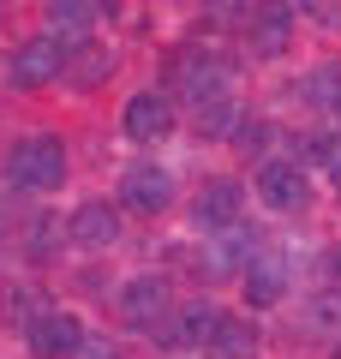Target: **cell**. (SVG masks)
Returning a JSON list of instances; mask_svg holds the SVG:
<instances>
[{
  "label": "cell",
  "mask_w": 341,
  "mask_h": 359,
  "mask_svg": "<svg viewBox=\"0 0 341 359\" xmlns=\"http://www.w3.org/2000/svg\"><path fill=\"white\" fill-rule=\"evenodd\" d=\"M96 6H84V0H54L48 6V36L60 42V48H84L90 36H96Z\"/></svg>",
  "instance_id": "7c38bea8"
},
{
  "label": "cell",
  "mask_w": 341,
  "mask_h": 359,
  "mask_svg": "<svg viewBox=\"0 0 341 359\" xmlns=\"http://www.w3.org/2000/svg\"><path fill=\"white\" fill-rule=\"evenodd\" d=\"M215 323H222V311L210 306V299H192L186 311H174V318L156 330V341H168V347H210V335H215Z\"/></svg>",
  "instance_id": "8fae6325"
},
{
  "label": "cell",
  "mask_w": 341,
  "mask_h": 359,
  "mask_svg": "<svg viewBox=\"0 0 341 359\" xmlns=\"http://www.w3.org/2000/svg\"><path fill=\"white\" fill-rule=\"evenodd\" d=\"M72 245H90V252H108L114 240H120V204H108V198H90V204L72 210Z\"/></svg>",
  "instance_id": "30bf717a"
},
{
  "label": "cell",
  "mask_w": 341,
  "mask_h": 359,
  "mask_svg": "<svg viewBox=\"0 0 341 359\" xmlns=\"http://www.w3.org/2000/svg\"><path fill=\"white\" fill-rule=\"evenodd\" d=\"M30 353L36 359H78L84 353V323L72 311H42L30 323Z\"/></svg>",
  "instance_id": "9c48e42d"
},
{
  "label": "cell",
  "mask_w": 341,
  "mask_h": 359,
  "mask_svg": "<svg viewBox=\"0 0 341 359\" xmlns=\"http://www.w3.org/2000/svg\"><path fill=\"white\" fill-rule=\"evenodd\" d=\"M203 126H210V138H227V132L240 126V108H234V96H227V102H215V108H203Z\"/></svg>",
  "instance_id": "2e32d148"
},
{
  "label": "cell",
  "mask_w": 341,
  "mask_h": 359,
  "mask_svg": "<svg viewBox=\"0 0 341 359\" xmlns=\"http://www.w3.org/2000/svg\"><path fill=\"white\" fill-rule=\"evenodd\" d=\"M258 198H264L269 210H281V216H293V210L312 204V180H305V168L288 162V156H264V162H258Z\"/></svg>",
  "instance_id": "8992f818"
},
{
  "label": "cell",
  "mask_w": 341,
  "mask_h": 359,
  "mask_svg": "<svg viewBox=\"0 0 341 359\" xmlns=\"http://www.w3.org/2000/svg\"><path fill=\"white\" fill-rule=\"evenodd\" d=\"M60 72H66V48L48 36V30L25 36L13 48V60H6V84H13V90H42V84H54Z\"/></svg>",
  "instance_id": "3957f363"
},
{
  "label": "cell",
  "mask_w": 341,
  "mask_h": 359,
  "mask_svg": "<svg viewBox=\"0 0 341 359\" xmlns=\"http://www.w3.org/2000/svg\"><path fill=\"white\" fill-rule=\"evenodd\" d=\"M252 36H258V48H264V54L288 48V36H293V13H288V6H264V13H252Z\"/></svg>",
  "instance_id": "5bb4252c"
},
{
  "label": "cell",
  "mask_w": 341,
  "mask_h": 359,
  "mask_svg": "<svg viewBox=\"0 0 341 359\" xmlns=\"http://www.w3.org/2000/svg\"><path fill=\"white\" fill-rule=\"evenodd\" d=\"M281 287H288V282H281L276 264H252V269H246V299H252V306H276Z\"/></svg>",
  "instance_id": "9a60e30c"
},
{
  "label": "cell",
  "mask_w": 341,
  "mask_h": 359,
  "mask_svg": "<svg viewBox=\"0 0 341 359\" xmlns=\"http://www.w3.org/2000/svg\"><path fill=\"white\" fill-rule=\"evenodd\" d=\"M312 323H317V330H335V335H341V287H335V294H323V299L312 306Z\"/></svg>",
  "instance_id": "e0dca14e"
},
{
  "label": "cell",
  "mask_w": 341,
  "mask_h": 359,
  "mask_svg": "<svg viewBox=\"0 0 341 359\" xmlns=\"http://www.w3.org/2000/svg\"><path fill=\"white\" fill-rule=\"evenodd\" d=\"M329 180H335V186H341V150H335V162H329Z\"/></svg>",
  "instance_id": "ac0fdd59"
},
{
  "label": "cell",
  "mask_w": 341,
  "mask_h": 359,
  "mask_svg": "<svg viewBox=\"0 0 341 359\" xmlns=\"http://www.w3.org/2000/svg\"><path fill=\"white\" fill-rule=\"evenodd\" d=\"M174 84L192 108H215L227 102V90H234V60L227 54H210V48H192L186 60L174 66Z\"/></svg>",
  "instance_id": "7a4b0ae2"
},
{
  "label": "cell",
  "mask_w": 341,
  "mask_h": 359,
  "mask_svg": "<svg viewBox=\"0 0 341 359\" xmlns=\"http://www.w3.org/2000/svg\"><path fill=\"white\" fill-rule=\"evenodd\" d=\"M66 168H72V162H66V144L54 138V132H25V138L6 150L0 174H6L13 192H60Z\"/></svg>",
  "instance_id": "6da1fadb"
},
{
  "label": "cell",
  "mask_w": 341,
  "mask_h": 359,
  "mask_svg": "<svg viewBox=\"0 0 341 359\" xmlns=\"http://www.w3.org/2000/svg\"><path fill=\"white\" fill-rule=\"evenodd\" d=\"M120 318H126L132 330L156 335L174 318V287H168V276H132V282L120 287Z\"/></svg>",
  "instance_id": "277c9868"
},
{
  "label": "cell",
  "mask_w": 341,
  "mask_h": 359,
  "mask_svg": "<svg viewBox=\"0 0 341 359\" xmlns=\"http://www.w3.org/2000/svg\"><path fill=\"white\" fill-rule=\"evenodd\" d=\"M120 204L138 210V216H162V210L174 204V174L156 168V162L126 168V174H120Z\"/></svg>",
  "instance_id": "52a82bcc"
},
{
  "label": "cell",
  "mask_w": 341,
  "mask_h": 359,
  "mask_svg": "<svg viewBox=\"0 0 341 359\" xmlns=\"http://www.w3.org/2000/svg\"><path fill=\"white\" fill-rule=\"evenodd\" d=\"M240 210H246V180H234V174L203 180V192L192 198V228L227 233V228H240Z\"/></svg>",
  "instance_id": "5b68a950"
},
{
  "label": "cell",
  "mask_w": 341,
  "mask_h": 359,
  "mask_svg": "<svg viewBox=\"0 0 341 359\" xmlns=\"http://www.w3.org/2000/svg\"><path fill=\"white\" fill-rule=\"evenodd\" d=\"M84 359H120V353H108V347H96V353H84Z\"/></svg>",
  "instance_id": "d6986e66"
},
{
  "label": "cell",
  "mask_w": 341,
  "mask_h": 359,
  "mask_svg": "<svg viewBox=\"0 0 341 359\" xmlns=\"http://www.w3.org/2000/svg\"><path fill=\"white\" fill-rule=\"evenodd\" d=\"M258 347H264V335L252 318H222L210 335V359H258Z\"/></svg>",
  "instance_id": "4fadbf2b"
},
{
  "label": "cell",
  "mask_w": 341,
  "mask_h": 359,
  "mask_svg": "<svg viewBox=\"0 0 341 359\" xmlns=\"http://www.w3.org/2000/svg\"><path fill=\"white\" fill-rule=\"evenodd\" d=\"M120 126H126L132 144H156L174 132V96H162V90H138V96H126V108H120Z\"/></svg>",
  "instance_id": "ba28073f"
},
{
  "label": "cell",
  "mask_w": 341,
  "mask_h": 359,
  "mask_svg": "<svg viewBox=\"0 0 341 359\" xmlns=\"http://www.w3.org/2000/svg\"><path fill=\"white\" fill-rule=\"evenodd\" d=\"M335 359H341V341H335Z\"/></svg>",
  "instance_id": "44dd1931"
},
{
  "label": "cell",
  "mask_w": 341,
  "mask_h": 359,
  "mask_svg": "<svg viewBox=\"0 0 341 359\" xmlns=\"http://www.w3.org/2000/svg\"><path fill=\"white\" fill-rule=\"evenodd\" d=\"M335 120H341V90H335Z\"/></svg>",
  "instance_id": "ffe728a7"
}]
</instances>
